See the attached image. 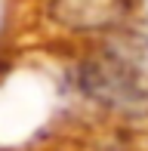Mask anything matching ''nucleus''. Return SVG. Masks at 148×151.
<instances>
[{
    "label": "nucleus",
    "mask_w": 148,
    "mask_h": 151,
    "mask_svg": "<svg viewBox=\"0 0 148 151\" xmlns=\"http://www.w3.org/2000/svg\"><path fill=\"white\" fill-rule=\"evenodd\" d=\"M83 90L96 102L117 111H145L148 108V80L136 68L114 59H96L80 74Z\"/></svg>",
    "instance_id": "f257e3e1"
},
{
    "label": "nucleus",
    "mask_w": 148,
    "mask_h": 151,
    "mask_svg": "<svg viewBox=\"0 0 148 151\" xmlns=\"http://www.w3.org/2000/svg\"><path fill=\"white\" fill-rule=\"evenodd\" d=\"M50 16L56 25L77 34L111 31L126 22L130 0H52Z\"/></svg>",
    "instance_id": "f03ea898"
}]
</instances>
